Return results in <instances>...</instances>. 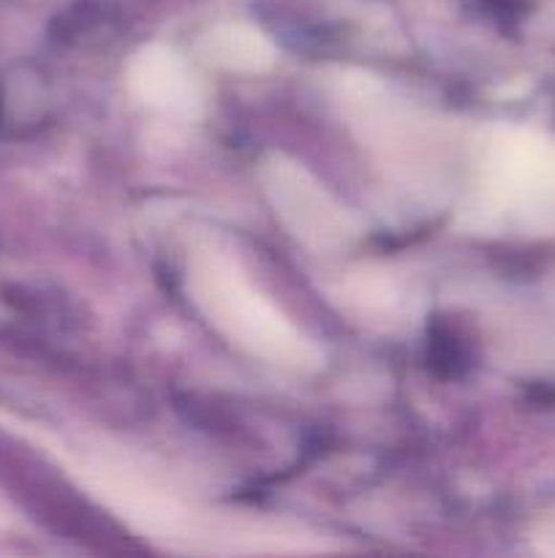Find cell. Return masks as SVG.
<instances>
[{"instance_id":"obj_1","label":"cell","mask_w":555,"mask_h":558,"mask_svg":"<svg viewBox=\"0 0 555 558\" xmlns=\"http://www.w3.org/2000/svg\"><path fill=\"white\" fill-rule=\"evenodd\" d=\"M194 289L210 322H215L239 347L283 365H303L313 357L310 347L303 343V336L288 327L229 262L210 259L196 265Z\"/></svg>"},{"instance_id":"obj_2","label":"cell","mask_w":555,"mask_h":558,"mask_svg":"<svg viewBox=\"0 0 555 558\" xmlns=\"http://www.w3.org/2000/svg\"><path fill=\"white\" fill-rule=\"evenodd\" d=\"M270 194L278 213L286 218L294 234L316 245H330L337 240H346L348 227L341 207L332 205L330 196L310 183L299 169L288 163H275L270 169Z\"/></svg>"},{"instance_id":"obj_3","label":"cell","mask_w":555,"mask_h":558,"mask_svg":"<svg viewBox=\"0 0 555 558\" xmlns=\"http://www.w3.org/2000/svg\"><path fill=\"white\" fill-rule=\"evenodd\" d=\"M131 82L147 104L163 112L190 114L199 107V87L194 74L185 69L177 54L166 49H147L145 54H139L131 69Z\"/></svg>"},{"instance_id":"obj_4","label":"cell","mask_w":555,"mask_h":558,"mask_svg":"<svg viewBox=\"0 0 555 558\" xmlns=\"http://www.w3.org/2000/svg\"><path fill=\"white\" fill-rule=\"evenodd\" d=\"M207 44H210L207 54L212 63L226 65V69L261 71L272 63V49L267 47L264 38H259V33L229 27V31L210 33Z\"/></svg>"}]
</instances>
